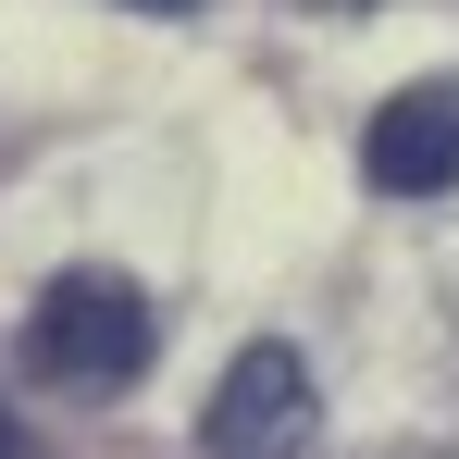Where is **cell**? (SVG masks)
Wrapping results in <instances>:
<instances>
[{"label":"cell","instance_id":"6da1fadb","mask_svg":"<svg viewBox=\"0 0 459 459\" xmlns=\"http://www.w3.org/2000/svg\"><path fill=\"white\" fill-rule=\"evenodd\" d=\"M161 348V310L125 286V273H50L38 310H25V373L63 385V397H125Z\"/></svg>","mask_w":459,"mask_h":459},{"label":"cell","instance_id":"7a4b0ae2","mask_svg":"<svg viewBox=\"0 0 459 459\" xmlns=\"http://www.w3.org/2000/svg\"><path fill=\"white\" fill-rule=\"evenodd\" d=\"M310 435H323L310 360L286 348V335L236 348L224 385H212V410H199V459H310Z\"/></svg>","mask_w":459,"mask_h":459},{"label":"cell","instance_id":"3957f363","mask_svg":"<svg viewBox=\"0 0 459 459\" xmlns=\"http://www.w3.org/2000/svg\"><path fill=\"white\" fill-rule=\"evenodd\" d=\"M360 174H373L385 199H447L459 186V75H422V87H397V100H373Z\"/></svg>","mask_w":459,"mask_h":459},{"label":"cell","instance_id":"277c9868","mask_svg":"<svg viewBox=\"0 0 459 459\" xmlns=\"http://www.w3.org/2000/svg\"><path fill=\"white\" fill-rule=\"evenodd\" d=\"M0 459H25V435H13V410H0Z\"/></svg>","mask_w":459,"mask_h":459},{"label":"cell","instance_id":"5b68a950","mask_svg":"<svg viewBox=\"0 0 459 459\" xmlns=\"http://www.w3.org/2000/svg\"><path fill=\"white\" fill-rule=\"evenodd\" d=\"M397 459H459V447H397Z\"/></svg>","mask_w":459,"mask_h":459},{"label":"cell","instance_id":"8992f818","mask_svg":"<svg viewBox=\"0 0 459 459\" xmlns=\"http://www.w3.org/2000/svg\"><path fill=\"white\" fill-rule=\"evenodd\" d=\"M137 13H186V0H137Z\"/></svg>","mask_w":459,"mask_h":459},{"label":"cell","instance_id":"52a82bcc","mask_svg":"<svg viewBox=\"0 0 459 459\" xmlns=\"http://www.w3.org/2000/svg\"><path fill=\"white\" fill-rule=\"evenodd\" d=\"M335 13H348V0H335Z\"/></svg>","mask_w":459,"mask_h":459}]
</instances>
